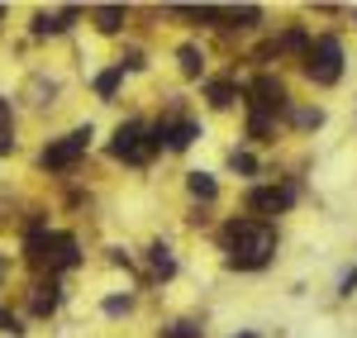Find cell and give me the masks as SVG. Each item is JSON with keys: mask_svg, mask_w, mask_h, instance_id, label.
Listing matches in <instances>:
<instances>
[{"mask_svg": "<svg viewBox=\"0 0 357 338\" xmlns=\"http://www.w3.org/2000/svg\"><path fill=\"white\" fill-rule=\"evenodd\" d=\"M224 248H229V267H238V272H257V267L272 262L276 233L267 224H257V220H238V224L224 229Z\"/></svg>", "mask_w": 357, "mask_h": 338, "instance_id": "1", "label": "cell"}, {"mask_svg": "<svg viewBox=\"0 0 357 338\" xmlns=\"http://www.w3.org/2000/svg\"><path fill=\"white\" fill-rule=\"evenodd\" d=\"M29 257H33L38 267H48V272H67V267L82 262L72 233H38V229L29 233Z\"/></svg>", "mask_w": 357, "mask_h": 338, "instance_id": "2", "label": "cell"}, {"mask_svg": "<svg viewBox=\"0 0 357 338\" xmlns=\"http://www.w3.org/2000/svg\"><path fill=\"white\" fill-rule=\"evenodd\" d=\"M305 72H310V82L333 86L338 77H343V43H338L333 33L314 38V43H310V53H305Z\"/></svg>", "mask_w": 357, "mask_h": 338, "instance_id": "3", "label": "cell"}, {"mask_svg": "<svg viewBox=\"0 0 357 338\" xmlns=\"http://www.w3.org/2000/svg\"><path fill=\"white\" fill-rule=\"evenodd\" d=\"M110 153L119 158V162H148L158 148H153V134H148L143 124H119V129H114Z\"/></svg>", "mask_w": 357, "mask_h": 338, "instance_id": "4", "label": "cell"}, {"mask_svg": "<svg viewBox=\"0 0 357 338\" xmlns=\"http://www.w3.org/2000/svg\"><path fill=\"white\" fill-rule=\"evenodd\" d=\"M86 148H91V124H86V129H77V134H67V139L48 143L38 162H43L48 171H67V167H72V162H77V158L86 153Z\"/></svg>", "mask_w": 357, "mask_h": 338, "instance_id": "5", "label": "cell"}, {"mask_svg": "<svg viewBox=\"0 0 357 338\" xmlns=\"http://www.w3.org/2000/svg\"><path fill=\"white\" fill-rule=\"evenodd\" d=\"M276 110H286V86L272 82V77H257V82H252V114L267 119V114H276Z\"/></svg>", "mask_w": 357, "mask_h": 338, "instance_id": "6", "label": "cell"}, {"mask_svg": "<svg viewBox=\"0 0 357 338\" xmlns=\"http://www.w3.org/2000/svg\"><path fill=\"white\" fill-rule=\"evenodd\" d=\"M291 191L286 186H252L248 191V210H257V215H281V210H291Z\"/></svg>", "mask_w": 357, "mask_h": 338, "instance_id": "7", "label": "cell"}, {"mask_svg": "<svg viewBox=\"0 0 357 338\" xmlns=\"http://www.w3.org/2000/svg\"><path fill=\"white\" fill-rule=\"evenodd\" d=\"M82 10H43V15H33V33H62V29H72V20H77Z\"/></svg>", "mask_w": 357, "mask_h": 338, "instance_id": "8", "label": "cell"}, {"mask_svg": "<svg viewBox=\"0 0 357 338\" xmlns=\"http://www.w3.org/2000/svg\"><path fill=\"white\" fill-rule=\"evenodd\" d=\"M57 305H62V286H57V282L33 286V314H53Z\"/></svg>", "mask_w": 357, "mask_h": 338, "instance_id": "9", "label": "cell"}, {"mask_svg": "<svg viewBox=\"0 0 357 338\" xmlns=\"http://www.w3.org/2000/svg\"><path fill=\"white\" fill-rule=\"evenodd\" d=\"M91 20H96L100 33H119V24H124V5H96Z\"/></svg>", "mask_w": 357, "mask_h": 338, "instance_id": "10", "label": "cell"}, {"mask_svg": "<svg viewBox=\"0 0 357 338\" xmlns=\"http://www.w3.org/2000/svg\"><path fill=\"white\" fill-rule=\"evenodd\" d=\"M186 186H191V196H195V200H215V196H220L215 176H205V171H191V176H186Z\"/></svg>", "mask_w": 357, "mask_h": 338, "instance_id": "11", "label": "cell"}, {"mask_svg": "<svg viewBox=\"0 0 357 338\" xmlns=\"http://www.w3.org/2000/svg\"><path fill=\"white\" fill-rule=\"evenodd\" d=\"M205 95H210V105H220V110H224V105L238 100V86H234V82H210V86H205Z\"/></svg>", "mask_w": 357, "mask_h": 338, "instance_id": "12", "label": "cell"}, {"mask_svg": "<svg viewBox=\"0 0 357 338\" xmlns=\"http://www.w3.org/2000/svg\"><path fill=\"white\" fill-rule=\"evenodd\" d=\"M148 257H153V272H158V277H172V272H176V257H172V248H167V243H153V248H148Z\"/></svg>", "mask_w": 357, "mask_h": 338, "instance_id": "13", "label": "cell"}, {"mask_svg": "<svg viewBox=\"0 0 357 338\" xmlns=\"http://www.w3.org/2000/svg\"><path fill=\"white\" fill-rule=\"evenodd\" d=\"M119 82H124V67H110V72H100V77H96V95H105V100H110L114 91H119Z\"/></svg>", "mask_w": 357, "mask_h": 338, "instance_id": "14", "label": "cell"}, {"mask_svg": "<svg viewBox=\"0 0 357 338\" xmlns=\"http://www.w3.org/2000/svg\"><path fill=\"white\" fill-rule=\"evenodd\" d=\"M176 62H181V72H186V77H200V62H205V57H200V48L186 43V48L176 53Z\"/></svg>", "mask_w": 357, "mask_h": 338, "instance_id": "15", "label": "cell"}, {"mask_svg": "<svg viewBox=\"0 0 357 338\" xmlns=\"http://www.w3.org/2000/svg\"><path fill=\"white\" fill-rule=\"evenodd\" d=\"M296 124L301 129H319L324 124V110H296Z\"/></svg>", "mask_w": 357, "mask_h": 338, "instance_id": "16", "label": "cell"}, {"mask_svg": "<svg viewBox=\"0 0 357 338\" xmlns=\"http://www.w3.org/2000/svg\"><path fill=\"white\" fill-rule=\"evenodd\" d=\"M0 334H10V338H20V334H24V329H20V319H15L10 310H0Z\"/></svg>", "mask_w": 357, "mask_h": 338, "instance_id": "17", "label": "cell"}, {"mask_svg": "<svg viewBox=\"0 0 357 338\" xmlns=\"http://www.w3.org/2000/svg\"><path fill=\"white\" fill-rule=\"evenodd\" d=\"M229 167H234V171H248V176H252V171H257V162H252L248 153H234V158H229Z\"/></svg>", "mask_w": 357, "mask_h": 338, "instance_id": "18", "label": "cell"}, {"mask_svg": "<svg viewBox=\"0 0 357 338\" xmlns=\"http://www.w3.org/2000/svg\"><path fill=\"white\" fill-rule=\"evenodd\" d=\"M162 338H200V329H195V324H176V329H167Z\"/></svg>", "mask_w": 357, "mask_h": 338, "instance_id": "19", "label": "cell"}, {"mask_svg": "<svg viewBox=\"0 0 357 338\" xmlns=\"http://www.w3.org/2000/svg\"><path fill=\"white\" fill-rule=\"evenodd\" d=\"M105 314H129V295H124V300H119V295L105 300Z\"/></svg>", "mask_w": 357, "mask_h": 338, "instance_id": "20", "label": "cell"}, {"mask_svg": "<svg viewBox=\"0 0 357 338\" xmlns=\"http://www.w3.org/2000/svg\"><path fill=\"white\" fill-rule=\"evenodd\" d=\"M0 153H15V139H10V129H0Z\"/></svg>", "mask_w": 357, "mask_h": 338, "instance_id": "21", "label": "cell"}, {"mask_svg": "<svg viewBox=\"0 0 357 338\" xmlns=\"http://www.w3.org/2000/svg\"><path fill=\"white\" fill-rule=\"evenodd\" d=\"M5 119H10V105H5V100H0V129H5Z\"/></svg>", "mask_w": 357, "mask_h": 338, "instance_id": "22", "label": "cell"}, {"mask_svg": "<svg viewBox=\"0 0 357 338\" xmlns=\"http://www.w3.org/2000/svg\"><path fill=\"white\" fill-rule=\"evenodd\" d=\"M0 272H5V257H0Z\"/></svg>", "mask_w": 357, "mask_h": 338, "instance_id": "23", "label": "cell"}, {"mask_svg": "<svg viewBox=\"0 0 357 338\" xmlns=\"http://www.w3.org/2000/svg\"><path fill=\"white\" fill-rule=\"evenodd\" d=\"M243 338H257V334H243Z\"/></svg>", "mask_w": 357, "mask_h": 338, "instance_id": "24", "label": "cell"}]
</instances>
